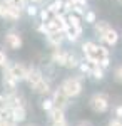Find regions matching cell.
I'll return each mask as SVG.
<instances>
[{
	"label": "cell",
	"mask_w": 122,
	"mask_h": 126,
	"mask_svg": "<svg viewBox=\"0 0 122 126\" xmlns=\"http://www.w3.org/2000/svg\"><path fill=\"white\" fill-rule=\"evenodd\" d=\"M40 17H42V22H47V20L50 19V12H49L47 9L42 10V12H40Z\"/></svg>",
	"instance_id": "23"
},
{
	"label": "cell",
	"mask_w": 122,
	"mask_h": 126,
	"mask_svg": "<svg viewBox=\"0 0 122 126\" xmlns=\"http://www.w3.org/2000/svg\"><path fill=\"white\" fill-rule=\"evenodd\" d=\"M52 101H54V106L57 108H64L67 106V101H69V96H67L65 93L62 91V89H57L55 93H54V97H52Z\"/></svg>",
	"instance_id": "5"
},
{
	"label": "cell",
	"mask_w": 122,
	"mask_h": 126,
	"mask_svg": "<svg viewBox=\"0 0 122 126\" xmlns=\"http://www.w3.org/2000/svg\"><path fill=\"white\" fill-rule=\"evenodd\" d=\"M67 67H77L79 66V61H77V57L75 56H72V54H67Z\"/></svg>",
	"instance_id": "18"
},
{
	"label": "cell",
	"mask_w": 122,
	"mask_h": 126,
	"mask_svg": "<svg viewBox=\"0 0 122 126\" xmlns=\"http://www.w3.org/2000/svg\"><path fill=\"white\" fill-rule=\"evenodd\" d=\"M5 42L9 44L10 49H19L20 46H22V39H20L19 34H15V32H10V34H7Z\"/></svg>",
	"instance_id": "8"
},
{
	"label": "cell",
	"mask_w": 122,
	"mask_h": 126,
	"mask_svg": "<svg viewBox=\"0 0 122 126\" xmlns=\"http://www.w3.org/2000/svg\"><path fill=\"white\" fill-rule=\"evenodd\" d=\"M74 5H77V7H85L87 5V0H70Z\"/></svg>",
	"instance_id": "25"
},
{
	"label": "cell",
	"mask_w": 122,
	"mask_h": 126,
	"mask_svg": "<svg viewBox=\"0 0 122 126\" xmlns=\"http://www.w3.org/2000/svg\"><path fill=\"white\" fill-rule=\"evenodd\" d=\"M35 12H37V9H35L34 5H30V7H27V14H28V15H35Z\"/></svg>",
	"instance_id": "29"
},
{
	"label": "cell",
	"mask_w": 122,
	"mask_h": 126,
	"mask_svg": "<svg viewBox=\"0 0 122 126\" xmlns=\"http://www.w3.org/2000/svg\"><path fill=\"white\" fill-rule=\"evenodd\" d=\"M67 22H69V25H70L72 29H80V20L77 17V14H70V15L67 17Z\"/></svg>",
	"instance_id": "14"
},
{
	"label": "cell",
	"mask_w": 122,
	"mask_h": 126,
	"mask_svg": "<svg viewBox=\"0 0 122 126\" xmlns=\"http://www.w3.org/2000/svg\"><path fill=\"white\" fill-rule=\"evenodd\" d=\"M90 106L95 113H105L109 109V99L105 94H94L90 99Z\"/></svg>",
	"instance_id": "3"
},
{
	"label": "cell",
	"mask_w": 122,
	"mask_h": 126,
	"mask_svg": "<svg viewBox=\"0 0 122 126\" xmlns=\"http://www.w3.org/2000/svg\"><path fill=\"white\" fill-rule=\"evenodd\" d=\"M5 2H7V3H10L12 7L19 9V10L25 9V0H5Z\"/></svg>",
	"instance_id": "17"
},
{
	"label": "cell",
	"mask_w": 122,
	"mask_h": 126,
	"mask_svg": "<svg viewBox=\"0 0 122 126\" xmlns=\"http://www.w3.org/2000/svg\"><path fill=\"white\" fill-rule=\"evenodd\" d=\"M92 76H94V79H100L104 78V69L100 67V66H94V69H92Z\"/></svg>",
	"instance_id": "19"
},
{
	"label": "cell",
	"mask_w": 122,
	"mask_h": 126,
	"mask_svg": "<svg viewBox=\"0 0 122 126\" xmlns=\"http://www.w3.org/2000/svg\"><path fill=\"white\" fill-rule=\"evenodd\" d=\"M32 2H34V3H38V2H42V0H32Z\"/></svg>",
	"instance_id": "32"
},
{
	"label": "cell",
	"mask_w": 122,
	"mask_h": 126,
	"mask_svg": "<svg viewBox=\"0 0 122 126\" xmlns=\"http://www.w3.org/2000/svg\"><path fill=\"white\" fill-rule=\"evenodd\" d=\"M32 89H34L35 93H38V94H45V93H49V82L42 78L38 82H35V84L32 86Z\"/></svg>",
	"instance_id": "12"
},
{
	"label": "cell",
	"mask_w": 122,
	"mask_h": 126,
	"mask_svg": "<svg viewBox=\"0 0 122 126\" xmlns=\"http://www.w3.org/2000/svg\"><path fill=\"white\" fill-rule=\"evenodd\" d=\"M9 71H10V74L17 79V81H24L25 76H27V69L24 67L22 64H13V66H10V67H9Z\"/></svg>",
	"instance_id": "6"
},
{
	"label": "cell",
	"mask_w": 122,
	"mask_h": 126,
	"mask_svg": "<svg viewBox=\"0 0 122 126\" xmlns=\"http://www.w3.org/2000/svg\"><path fill=\"white\" fill-rule=\"evenodd\" d=\"M0 17L2 19H10V20H17L20 17V10L12 7L10 3H7L5 0L0 3Z\"/></svg>",
	"instance_id": "4"
},
{
	"label": "cell",
	"mask_w": 122,
	"mask_h": 126,
	"mask_svg": "<svg viewBox=\"0 0 122 126\" xmlns=\"http://www.w3.org/2000/svg\"><path fill=\"white\" fill-rule=\"evenodd\" d=\"M62 7H64V2H62V0H55L54 3H50V5H49L47 10L50 12V14H57V12L62 9Z\"/></svg>",
	"instance_id": "16"
},
{
	"label": "cell",
	"mask_w": 122,
	"mask_h": 126,
	"mask_svg": "<svg viewBox=\"0 0 122 126\" xmlns=\"http://www.w3.org/2000/svg\"><path fill=\"white\" fill-rule=\"evenodd\" d=\"M80 71L84 72V74H89V72H92V69H90V66L85 62V64H80Z\"/></svg>",
	"instance_id": "24"
},
{
	"label": "cell",
	"mask_w": 122,
	"mask_h": 126,
	"mask_svg": "<svg viewBox=\"0 0 122 126\" xmlns=\"http://www.w3.org/2000/svg\"><path fill=\"white\" fill-rule=\"evenodd\" d=\"M95 32H97L99 39L102 40V42H105L107 46H115L117 40H119L117 32H115L107 22H99V24H95Z\"/></svg>",
	"instance_id": "1"
},
{
	"label": "cell",
	"mask_w": 122,
	"mask_h": 126,
	"mask_svg": "<svg viewBox=\"0 0 122 126\" xmlns=\"http://www.w3.org/2000/svg\"><path fill=\"white\" fill-rule=\"evenodd\" d=\"M109 126H122V121L117 118V119H112L110 123H109Z\"/></svg>",
	"instance_id": "28"
},
{
	"label": "cell",
	"mask_w": 122,
	"mask_h": 126,
	"mask_svg": "<svg viewBox=\"0 0 122 126\" xmlns=\"http://www.w3.org/2000/svg\"><path fill=\"white\" fill-rule=\"evenodd\" d=\"M17 82H19V81H17V79L10 74L9 67H7V69H5V72H3V86L7 87L9 91H13V89H15V86H17Z\"/></svg>",
	"instance_id": "9"
},
{
	"label": "cell",
	"mask_w": 122,
	"mask_h": 126,
	"mask_svg": "<svg viewBox=\"0 0 122 126\" xmlns=\"http://www.w3.org/2000/svg\"><path fill=\"white\" fill-rule=\"evenodd\" d=\"M115 114H117V118H119V119L122 118V106H119L117 109H115Z\"/></svg>",
	"instance_id": "30"
},
{
	"label": "cell",
	"mask_w": 122,
	"mask_h": 126,
	"mask_svg": "<svg viewBox=\"0 0 122 126\" xmlns=\"http://www.w3.org/2000/svg\"><path fill=\"white\" fill-rule=\"evenodd\" d=\"M42 108H44L45 111H50V109L54 108V101H52V99H45V101L42 103Z\"/></svg>",
	"instance_id": "20"
},
{
	"label": "cell",
	"mask_w": 122,
	"mask_h": 126,
	"mask_svg": "<svg viewBox=\"0 0 122 126\" xmlns=\"http://www.w3.org/2000/svg\"><path fill=\"white\" fill-rule=\"evenodd\" d=\"M42 79V74H40V71L37 69H27V76H25V81H27L30 86H34L35 82H38Z\"/></svg>",
	"instance_id": "10"
},
{
	"label": "cell",
	"mask_w": 122,
	"mask_h": 126,
	"mask_svg": "<svg viewBox=\"0 0 122 126\" xmlns=\"http://www.w3.org/2000/svg\"><path fill=\"white\" fill-rule=\"evenodd\" d=\"M9 109H10V118H12L13 121L20 123V121H24V119H25V108L22 106V104L13 106V108H9Z\"/></svg>",
	"instance_id": "7"
},
{
	"label": "cell",
	"mask_w": 122,
	"mask_h": 126,
	"mask_svg": "<svg viewBox=\"0 0 122 126\" xmlns=\"http://www.w3.org/2000/svg\"><path fill=\"white\" fill-rule=\"evenodd\" d=\"M62 40H64L62 32H57V34H50V35H49V42H50V44H54V46H59Z\"/></svg>",
	"instance_id": "15"
},
{
	"label": "cell",
	"mask_w": 122,
	"mask_h": 126,
	"mask_svg": "<svg viewBox=\"0 0 122 126\" xmlns=\"http://www.w3.org/2000/svg\"><path fill=\"white\" fill-rule=\"evenodd\" d=\"M121 2H122V0H121Z\"/></svg>",
	"instance_id": "33"
},
{
	"label": "cell",
	"mask_w": 122,
	"mask_h": 126,
	"mask_svg": "<svg viewBox=\"0 0 122 126\" xmlns=\"http://www.w3.org/2000/svg\"><path fill=\"white\" fill-rule=\"evenodd\" d=\"M52 59H54V62L59 64V66H65V64H67V52L55 50V52H54V56H52Z\"/></svg>",
	"instance_id": "13"
},
{
	"label": "cell",
	"mask_w": 122,
	"mask_h": 126,
	"mask_svg": "<svg viewBox=\"0 0 122 126\" xmlns=\"http://www.w3.org/2000/svg\"><path fill=\"white\" fill-rule=\"evenodd\" d=\"M0 66H7V56L2 50H0Z\"/></svg>",
	"instance_id": "27"
},
{
	"label": "cell",
	"mask_w": 122,
	"mask_h": 126,
	"mask_svg": "<svg viewBox=\"0 0 122 126\" xmlns=\"http://www.w3.org/2000/svg\"><path fill=\"white\" fill-rule=\"evenodd\" d=\"M0 126H17V121H13V119H3V121H0Z\"/></svg>",
	"instance_id": "22"
},
{
	"label": "cell",
	"mask_w": 122,
	"mask_h": 126,
	"mask_svg": "<svg viewBox=\"0 0 122 126\" xmlns=\"http://www.w3.org/2000/svg\"><path fill=\"white\" fill-rule=\"evenodd\" d=\"M54 126H67V123H65V119H64V121H57V123H54Z\"/></svg>",
	"instance_id": "31"
},
{
	"label": "cell",
	"mask_w": 122,
	"mask_h": 126,
	"mask_svg": "<svg viewBox=\"0 0 122 126\" xmlns=\"http://www.w3.org/2000/svg\"><path fill=\"white\" fill-rule=\"evenodd\" d=\"M115 79H117L119 82H122V66L115 69Z\"/></svg>",
	"instance_id": "26"
},
{
	"label": "cell",
	"mask_w": 122,
	"mask_h": 126,
	"mask_svg": "<svg viewBox=\"0 0 122 126\" xmlns=\"http://www.w3.org/2000/svg\"><path fill=\"white\" fill-rule=\"evenodd\" d=\"M49 116L52 119V123H57V121H64L65 118H64V109L62 108H57L54 106L50 111H49Z\"/></svg>",
	"instance_id": "11"
},
{
	"label": "cell",
	"mask_w": 122,
	"mask_h": 126,
	"mask_svg": "<svg viewBox=\"0 0 122 126\" xmlns=\"http://www.w3.org/2000/svg\"><path fill=\"white\" fill-rule=\"evenodd\" d=\"M60 89H62L69 97H75V96L80 94V91H82V84H80V81H79L77 78H70V79H65V81L62 82Z\"/></svg>",
	"instance_id": "2"
},
{
	"label": "cell",
	"mask_w": 122,
	"mask_h": 126,
	"mask_svg": "<svg viewBox=\"0 0 122 126\" xmlns=\"http://www.w3.org/2000/svg\"><path fill=\"white\" fill-rule=\"evenodd\" d=\"M85 20H87L89 24H94L95 22V14L94 12H87V14H85Z\"/></svg>",
	"instance_id": "21"
}]
</instances>
